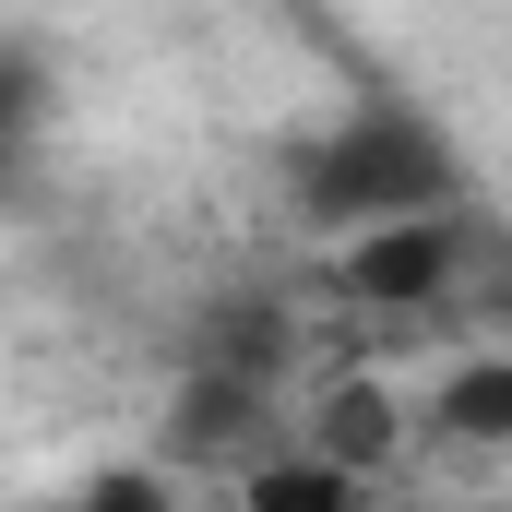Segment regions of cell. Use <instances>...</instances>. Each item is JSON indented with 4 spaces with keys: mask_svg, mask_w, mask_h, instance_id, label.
Segmentation results:
<instances>
[{
    "mask_svg": "<svg viewBox=\"0 0 512 512\" xmlns=\"http://www.w3.org/2000/svg\"><path fill=\"white\" fill-rule=\"evenodd\" d=\"M298 203H310L334 239L393 227V215H441V203H453V155H441V131L370 108V120H334L298 155Z\"/></svg>",
    "mask_w": 512,
    "mask_h": 512,
    "instance_id": "cell-1",
    "label": "cell"
},
{
    "mask_svg": "<svg viewBox=\"0 0 512 512\" xmlns=\"http://www.w3.org/2000/svg\"><path fill=\"white\" fill-rule=\"evenodd\" d=\"M239 512H370V501H358V465H334V453H251Z\"/></svg>",
    "mask_w": 512,
    "mask_h": 512,
    "instance_id": "cell-3",
    "label": "cell"
},
{
    "mask_svg": "<svg viewBox=\"0 0 512 512\" xmlns=\"http://www.w3.org/2000/svg\"><path fill=\"white\" fill-rule=\"evenodd\" d=\"M453 274H465V227H453V215H393V227H358L346 262H334V286H346V298H370V310H429Z\"/></svg>",
    "mask_w": 512,
    "mask_h": 512,
    "instance_id": "cell-2",
    "label": "cell"
},
{
    "mask_svg": "<svg viewBox=\"0 0 512 512\" xmlns=\"http://www.w3.org/2000/svg\"><path fill=\"white\" fill-rule=\"evenodd\" d=\"M12 143H24V131H12V96H0V179H12Z\"/></svg>",
    "mask_w": 512,
    "mask_h": 512,
    "instance_id": "cell-6",
    "label": "cell"
},
{
    "mask_svg": "<svg viewBox=\"0 0 512 512\" xmlns=\"http://www.w3.org/2000/svg\"><path fill=\"white\" fill-rule=\"evenodd\" d=\"M84 512H167V477H155V465H120V477H96Z\"/></svg>",
    "mask_w": 512,
    "mask_h": 512,
    "instance_id": "cell-5",
    "label": "cell"
},
{
    "mask_svg": "<svg viewBox=\"0 0 512 512\" xmlns=\"http://www.w3.org/2000/svg\"><path fill=\"white\" fill-rule=\"evenodd\" d=\"M477 512H512V501H477Z\"/></svg>",
    "mask_w": 512,
    "mask_h": 512,
    "instance_id": "cell-7",
    "label": "cell"
},
{
    "mask_svg": "<svg viewBox=\"0 0 512 512\" xmlns=\"http://www.w3.org/2000/svg\"><path fill=\"white\" fill-rule=\"evenodd\" d=\"M441 429H453V441L512 453V358H465V370L441 382Z\"/></svg>",
    "mask_w": 512,
    "mask_h": 512,
    "instance_id": "cell-4",
    "label": "cell"
}]
</instances>
